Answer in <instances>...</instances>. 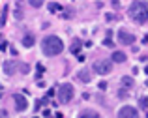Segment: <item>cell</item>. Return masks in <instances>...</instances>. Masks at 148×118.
I'll return each mask as SVG.
<instances>
[{
  "instance_id": "obj_1",
  "label": "cell",
  "mask_w": 148,
  "mask_h": 118,
  "mask_svg": "<svg viewBox=\"0 0 148 118\" xmlns=\"http://www.w3.org/2000/svg\"><path fill=\"white\" fill-rule=\"evenodd\" d=\"M127 13H130V17L133 19L137 25H145V23L148 21V6H146L145 2H141V0L131 2Z\"/></svg>"
},
{
  "instance_id": "obj_2",
  "label": "cell",
  "mask_w": 148,
  "mask_h": 118,
  "mask_svg": "<svg viewBox=\"0 0 148 118\" xmlns=\"http://www.w3.org/2000/svg\"><path fill=\"white\" fill-rule=\"evenodd\" d=\"M41 51L47 56H56V54H60L64 51V43H62V39L58 36H47L41 41Z\"/></svg>"
},
{
  "instance_id": "obj_3",
  "label": "cell",
  "mask_w": 148,
  "mask_h": 118,
  "mask_svg": "<svg viewBox=\"0 0 148 118\" xmlns=\"http://www.w3.org/2000/svg\"><path fill=\"white\" fill-rule=\"evenodd\" d=\"M56 94H58L60 103H69V101H71V97H73V94H75V90H73V86L69 84V82H64V84L58 86Z\"/></svg>"
},
{
  "instance_id": "obj_4",
  "label": "cell",
  "mask_w": 148,
  "mask_h": 118,
  "mask_svg": "<svg viewBox=\"0 0 148 118\" xmlns=\"http://www.w3.org/2000/svg\"><path fill=\"white\" fill-rule=\"evenodd\" d=\"M94 71L98 73V75H109V73L112 71V60H105V58H101V60H96L94 62Z\"/></svg>"
},
{
  "instance_id": "obj_5",
  "label": "cell",
  "mask_w": 148,
  "mask_h": 118,
  "mask_svg": "<svg viewBox=\"0 0 148 118\" xmlns=\"http://www.w3.org/2000/svg\"><path fill=\"white\" fill-rule=\"evenodd\" d=\"M118 118H139V111L131 105H124L118 111Z\"/></svg>"
},
{
  "instance_id": "obj_6",
  "label": "cell",
  "mask_w": 148,
  "mask_h": 118,
  "mask_svg": "<svg viewBox=\"0 0 148 118\" xmlns=\"http://www.w3.org/2000/svg\"><path fill=\"white\" fill-rule=\"evenodd\" d=\"M118 41L122 43V45H133L135 43V36L131 32H127V30H118Z\"/></svg>"
},
{
  "instance_id": "obj_7",
  "label": "cell",
  "mask_w": 148,
  "mask_h": 118,
  "mask_svg": "<svg viewBox=\"0 0 148 118\" xmlns=\"http://www.w3.org/2000/svg\"><path fill=\"white\" fill-rule=\"evenodd\" d=\"M13 101H15V109H17L19 113L26 111V107H28V101H26L25 96H21V94H15V96H13Z\"/></svg>"
},
{
  "instance_id": "obj_8",
  "label": "cell",
  "mask_w": 148,
  "mask_h": 118,
  "mask_svg": "<svg viewBox=\"0 0 148 118\" xmlns=\"http://www.w3.org/2000/svg\"><path fill=\"white\" fill-rule=\"evenodd\" d=\"M15 69H17V64H15L13 60H6L4 62V73H6V75H13Z\"/></svg>"
},
{
  "instance_id": "obj_9",
  "label": "cell",
  "mask_w": 148,
  "mask_h": 118,
  "mask_svg": "<svg viewBox=\"0 0 148 118\" xmlns=\"http://www.w3.org/2000/svg\"><path fill=\"white\" fill-rule=\"evenodd\" d=\"M126 53H122V51H114L112 53V56H111V60L112 62H116V64H122V62H126Z\"/></svg>"
},
{
  "instance_id": "obj_10",
  "label": "cell",
  "mask_w": 148,
  "mask_h": 118,
  "mask_svg": "<svg viewBox=\"0 0 148 118\" xmlns=\"http://www.w3.org/2000/svg\"><path fill=\"white\" fill-rule=\"evenodd\" d=\"M77 77H79V81H83V82H90L92 81V73L88 71V69H81V71L77 73Z\"/></svg>"
},
{
  "instance_id": "obj_11",
  "label": "cell",
  "mask_w": 148,
  "mask_h": 118,
  "mask_svg": "<svg viewBox=\"0 0 148 118\" xmlns=\"http://www.w3.org/2000/svg\"><path fill=\"white\" fill-rule=\"evenodd\" d=\"M34 43H36L34 34H25V36H23V45H25V47H32Z\"/></svg>"
},
{
  "instance_id": "obj_12",
  "label": "cell",
  "mask_w": 148,
  "mask_h": 118,
  "mask_svg": "<svg viewBox=\"0 0 148 118\" xmlns=\"http://www.w3.org/2000/svg\"><path fill=\"white\" fill-rule=\"evenodd\" d=\"M81 118H99V115L96 111H90V109H86V111L81 113Z\"/></svg>"
},
{
  "instance_id": "obj_13",
  "label": "cell",
  "mask_w": 148,
  "mask_h": 118,
  "mask_svg": "<svg viewBox=\"0 0 148 118\" xmlns=\"http://www.w3.org/2000/svg\"><path fill=\"white\" fill-rule=\"evenodd\" d=\"M49 11L51 13H56V11H62V6L58 2H51L49 4Z\"/></svg>"
},
{
  "instance_id": "obj_14",
  "label": "cell",
  "mask_w": 148,
  "mask_h": 118,
  "mask_svg": "<svg viewBox=\"0 0 148 118\" xmlns=\"http://www.w3.org/2000/svg\"><path fill=\"white\" fill-rule=\"evenodd\" d=\"M139 105H141V109L148 115V96H145V97H141V101H139Z\"/></svg>"
},
{
  "instance_id": "obj_15",
  "label": "cell",
  "mask_w": 148,
  "mask_h": 118,
  "mask_svg": "<svg viewBox=\"0 0 148 118\" xmlns=\"http://www.w3.org/2000/svg\"><path fill=\"white\" fill-rule=\"evenodd\" d=\"M79 51H81V41H79V39H75L73 45H71V53L73 54H79Z\"/></svg>"
},
{
  "instance_id": "obj_16",
  "label": "cell",
  "mask_w": 148,
  "mask_h": 118,
  "mask_svg": "<svg viewBox=\"0 0 148 118\" xmlns=\"http://www.w3.org/2000/svg\"><path fill=\"white\" fill-rule=\"evenodd\" d=\"M122 84L126 86V88H131V86H133V79L131 77H122Z\"/></svg>"
},
{
  "instance_id": "obj_17",
  "label": "cell",
  "mask_w": 148,
  "mask_h": 118,
  "mask_svg": "<svg viewBox=\"0 0 148 118\" xmlns=\"http://www.w3.org/2000/svg\"><path fill=\"white\" fill-rule=\"evenodd\" d=\"M28 2H30V6H32V8H41V4H43L45 0H28Z\"/></svg>"
},
{
  "instance_id": "obj_18",
  "label": "cell",
  "mask_w": 148,
  "mask_h": 118,
  "mask_svg": "<svg viewBox=\"0 0 148 118\" xmlns=\"http://www.w3.org/2000/svg\"><path fill=\"white\" fill-rule=\"evenodd\" d=\"M103 45H105V47H112V45H114V43H112V39H111V38H105Z\"/></svg>"
},
{
  "instance_id": "obj_19",
  "label": "cell",
  "mask_w": 148,
  "mask_h": 118,
  "mask_svg": "<svg viewBox=\"0 0 148 118\" xmlns=\"http://www.w3.org/2000/svg\"><path fill=\"white\" fill-rule=\"evenodd\" d=\"M45 71V68H43V66H41V64H38V77H40L41 75V73H43Z\"/></svg>"
},
{
  "instance_id": "obj_20",
  "label": "cell",
  "mask_w": 148,
  "mask_h": 118,
  "mask_svg": "<svg viewBox=\"0 0 148 118\" xmlns=\"http://www.w3.org/2000/svg\"><path fill=\"white\" fill-rule=\"evenodd\" d=\"M21 71L23 73H28V64H21Z\"/></svg>"
},
{
  "instance_id": "obj_21",
  "label": "cell",
  "mask_w": 148,
  "mask_h": 118,
  "mask_svg": "<svg viewBox=\"0 0 148 118\" xmlns=\"http://www.w3.org/2000/svg\"><path fill=\"white\" fill-rule=\"evenodd\" d=\"M118 96H120V97H126V96H127V90H126V88H122V90L118 92Z\"/></svg>"
},
{
  "instance_id": "obj_22",
  "label": "cell",
  "mask_w": 148,
  "mask_h": 118,
  "mask_svg": "<svg viewBox=\"0 0 148 118\" xmlns=\"http://www.w3.org/2000/svg\"><path fill=\"white\" fill-rule=\"evenodd\" d=\"M98 88H99V90H105V88H107V82H105V81H101L99 84H98Z\"/></svg>"
},
{
  "instance_id": "obj_23",
  "label": "cell",
  "mask_w": 148,
  "mask_h": 118,
  "mask_svg": "<svg viewBox=\"0 0 148 118\" xmlns=\"http://www.w3.org/2000/svg\"><path fill=\"white\" fill-rule=\"evenodd\" d=\"M0 49L6 51V49H8V43H6V41H2V43H0Z\"/></svg>"
},
{
  "instance_id": "obj_24",
  "label": "cell",
  "mask_w": 148,
  "mask_h": 118,
  "mask_svg": "<svg viewBox=\"0 0 148 118\" xmlns=\"http://www.w3.org/2000/svg\"><path fill=\"white\" fill-rule=\"evenodd\" d=\"M143 43H145V45L148 43V34H145V38H143Z\"/></svg>"
},
{
  "instance_id": "obj_25",
  "label": "cell",
  "mask_w": 148,
  "mask_h": 118,
  "mask_svg": "<svg viewBox=\"0 0 148 118\" xmlns=\"http://www.w3.org/2000/svg\"><path fill=\"white\" fill-rule=\"evenodd\" d=\"M54 118H62V113H56V115H54Z\"/></svg>"
},
{
  "instance_id": "obj_26",
  "label": "cell",
  "mask_w": 148,
  "mask_h": 118,
  "mask_svg": "<svg viewBox=\"0 0 148 118\" xmlns=\"http://www.w3.org/2000/svg\"><path fill=\"white\" fill-rule=\"evenodd\" d=\"M145 73H146V75H148V66H146V68H145Z\"/></svg>"
},
{
  "instance_id": "obj_27",
  "label": "cell",
  "mask_w": 148,
  "mask_h": 118,
  "mask_svg": "<svg viewBox=\"0 0 148 118\" xmlns=\"http://www.w3.org/2000/svg\"><path fill=\"white\" fill-rule=\"evenodd\" d=\"M146 86H148V81H146Z\"/></svg>"
},
{
  "instance_id": "obj_28",
  "label": "cell",
  "mask_w": 148,
  "mask_h": 118,
  "mask_svg": "<svg viewBox=\"0 0 148 118\" xmlns=\"http://www.w3.org/2000/svg\"><path fill=\"white\" fill-rule=\"evenodd\" d=\"M146 4H148V0H146Z\"/></svg>"
}]
</instances>
